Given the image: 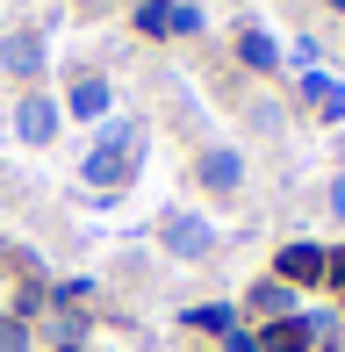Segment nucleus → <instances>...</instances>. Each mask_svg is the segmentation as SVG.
I'll return each instance as SVG.
<instances>
[{"mask_svg": "<svg viewBox=\"0 0 345 352\" xmlns=\"http://www.w3.org/2000/svg\"><path fill=\"white\" fill-rule=\"evenodd\" d=\"M245 302H252L266 324H274V316H295V287H288V280H274V274L252 280V295H245Z\"/></svg>", "mask_w": 345, "mask_h": 352, "instance_id": "8", "label": "nucleus"}, {"mask_svg": "<svg viewBox=\"0 0 345 352\" xmlns=\"http://www.w3.org/2000/svg\"><path fill=\"white\" fill-rule=\"evenodd\" d=\"M159 237H166L172 259H209V252H216V223L194 216V209H172V216L159 223Z\"/></svg>", "mask_w": 345, "mask_h": 352, "instance_id": "1", "label": "nucleus"}, {"mask_svg": "<svg viewBox=\"0 0 345 352\" xmlns=\"http://www.w3.org/2000/svg\"><path fill=\"white\" fill-rule=\"evenodd\" d=\"M108 101H115V94H108V79H72V94H65V116H80V122H101L108 116Z\"/></svg>", "mask_w": 345, "mask_h": 352, "instance_id": "7", "label": "nucleus"}, {"mask_svg": "<svg viewBox=\"0 0 345 352\" xmlns=\"http://www.w3.org/2000/svg\"><path fill=\"white\" fill-rule=\"evenodd\" d=\"M223 352H259V338H252V331H230V338H223Z\"/></svg>", "mask_w": 345, "mask_h": 352, "instance_id": "16", "label": "nucleus"}, {"mask_svg": "<svg viewBox=\"0 0 345 352\" xmlns=\"http://www.w3.org/2000/svg\"><path fill=\"white\" fill-rule=\"evenodd\" d=\"M194 180L209 187V195H238V187H245V151H230V144H209V151L194 158Z\"/></svg>", "mask_w": 345, "mask_h": 352, "instance_id": "4", "label": "nucleus"}, {"mask_svg": "<svg viewBox=\"0 0 345 352\" xmlns=\"http://www.w3.org/2000/svg\"><path fill=\"white\" fill-rule=\"evenodd\" d=\"M187 324H194V331H216V338H230V331H238V316H230L223 302H201V309H187Z\"/></svg>", "mask_w": 345, "mask_h": 352, "instance_id": "10", "label": "nucleus"}, {"mask_svg": "<svg viewBox=\"0 0 345 352\" xmlns=\"http://www.w3.org/2000/svg\"><path fill=\"white\" fill-rule=\"evenodd\" d=\"M238 65L245 72H274L280 65V43L266 36V29H245V36H238Z\"/></svg>", "mask_w": 345, "mask_h": 352, "instance_id": "9", "label": "nucleus"}, {"mask_svg": "<svg viewBox=\"0 0 345 352\" xmlns=\"http://www.w3.org/2000/svg\"><path fill=\"white\" fill-rule=\"evenodd\" d=\"M317 345V324L309 316H274V324L259 331V352H309Z\"/></svg>", "mask_w": 345, "mask_h": 352, "instance_id": "6", "label": "nucleus"}, {"mask_svg": "<svg viewBox=\"0 0 345 352\" xmlns=\"http://www.w3.org/2000/svg\"><path fill=\"white\" fill-rule=\"evenodd\" d=\"M338 158H345V130H338Z\"/></svg>", "mask_w": 345, "mask_h": 352, "instance_id": "18", "label": "nucleus"}, {"mask_svg": "<svg viewBox=\"0 0 345 352\" xmlns=\"http://www.w3.org/2000/svg\"><path fill=\"white\" fill-rule=\"evenodd\" d=\"M331 216L345 223V173H338V180H331Z\"/></svg>", "mask_w": 345, "mask_h": 352, "instance_id": "17", "label": "nucleus"}, {"mask_svg": "<svg viewBox=\"0 0 345 352\" xmlns=\"http://www.w3.org/2000/svg\"><path fill=\"white\" fill-rule=\"evenodd\" d=\"M58 122H65V108H58L51 94H22V101H14V137L36 144V151L58 137Z\"/></svg>", "mask_w": 345, "mask_h": 352, "instance_id": "3", "label": "nucleus"}, {"mask_svg": "<svg viewBox=\"0 0 345 352\" xmlns=\"http://www.w3.org/2000/svg\"><path fill=\"white\" fill-rule=\"evenodd\" d=\"M324 287H345V245L331 252V266H324Z\"/></svg>", "mask_w": 345, "mask_h": 352, "instance_id": "15", "label": "nucleus"}, {"mask_svg": "<svg viewBox=\"0 0 345 352\" xmlns=\"http://www.w3.org/2000/svg\"><path fill=\"white\" fill-rule=\"evenodd\" d=\"M172 8H180V0H144V8H137V29H144V36H172Z\"/></svg>", "mask_w": 345, "mask_h": 352, "instance_id": "11", "label": "nucleus"}, {"mask_svg": "<svg viewBox=\"0 0 345 352\" xmlns=\"http://www.w3.org/2000/svg\"><path fill=\"white\" fill-rule=\"evenodd\" d=\"M0 352H29V324L22 316H0Z\"/></svg>", "mask_w": 345, "mask_h": 352, "instance_id": "13", "label": "nucleus"}, {"mask_svg": "<svg viewBox=\"0 0 345 352\" xmlns=\"http://www.w3.org/2000/svg\"><path fill=\"white\" fill-rule=\"evenodd\" d=\"M309 108H317L324 122H338V130H345V87H338V79H324V94H317Z\"/></svg>", "mask_w": 345, "mask_h": 352, "instance_id": "12", "label": "nucleus"}, {"mask_svg": "<svg viewBox=\"0 0 345 352\" xmlns=\"http://www.w3.org/2000/svg\"><path fill=\"white\" fill-rule=\"evenodd\" d=\"M0 65L14 79H43V36L36 29H14V36H0Z\"/></svg>", "mask_w": 345, "mask_h": 352, "instance_id": "5", "label": "nucleus"}, {"mask_svg": "<svg viewBox=\"0 0 345 352\" xmlns=\"http://www.w3.org/2000/svg\"><path fill=\"white\" fill-rule=\"evenodd\" d=\"M324 266H331V245H309V237H295V245H280L274 280H288V287H324Z\"/></svg>", "mask_w": 345, "mask_h": 352, "instance_id": "2", "label": "nucleus"}, {"mask_svg": "<svg viewBox=\"0 0 345 352\" xmlns=\"http://www.w3.org/2000/svg\"><path fill=\"white\" fill-rule=\"evenodd\" d=\"M172 29H180V36H194V29H201V8H194V0H180V8H172Z\"/></svg>", "mask_w": 345, "mask_h": 352, "instance_id": "14", "label": "nucleus"}]
</instances>
